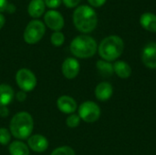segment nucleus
<instances>
[{
  "label": "nucleus",
  "instance_id": "nucleus-1",
  "mask_svg": "<svg viewBox=\"0 0 156 155\" xmlns=\"http://www.w3.org/2000/svg\"><path fill=\"white\" fill-rule=\"evenodd\" d=\"M34 129V120L27 111L17 112L13 116L9 124V132L17 140H27Z\"/></svg>",
  "mask_w": 156,
  "mask_h": 155
},
{
  "label": "nucleus",
  "instance_id": "nucleus-2",
  "mask_svg": "<svg viewBox=\"0 0 156 155\" xmlns=\"http://www.w3.org/2000/svg\"><path fill=\"white\" fill-rule=\"evenodd\" d=\"M73 23L80 32L90 33L96 28L98 16L91 6L85 5H80L73 13Z\"/></svg>",
  "mask_w": 156,
  "mask_h": 155
},
{
  "label": "nucleus",
  "instance_id": "nucleus-3",
  "mask_svg": "<svg viewBox=\"0 0 156 155\" xmlns=\"http://www.w3.org/2000/svg\"><path fill=\"white\" fill-rule=\"evenodd\" d=\"M69 49L77 58H89L95 55L98 49V45L93 37L88 35H80L71 41Z\"/></svg>",
  "mask_w": 156,
  "mask_h": 155
},
{
  "label": "nucleus",
  "instance_id": "nucleus-4",
  "mask_svg": "<svg viewBox=\"0 0 156 155\" xmlns=\"http://www.w3.org/2000/svg\"><path fill=\"white\" fill-rule=\"evenodd\" d=\"M123 40L118 36L105 37L99 46V54L103 60L112 61L117 59L123 52Z\"/></svg>",
  "mask_w": 156,
  "mask_h": 155
},
{
  "label": "nucleus",
  "instance_id": "nucleus-5",
  "mask_svg": "<svg viewBox=\"0 0 156 155\" xmlns=\"http://www.w3.org/2000/svg\"><path fill=\"white\" fill-rule=\"evenodd\" d=\"M46 32L45 25L38 19L31 20L26 26L24 31V40L27 44L34 45L39 42Z\"/></svg>",
  "mask_w": 156,
  "mask_h": 155
},
{
  "label": "nucleus",
  "instance_id": "nucleus-6",
  "mask_svg": "<svg viewBox=\"0 0 156 155\" xmlns=\"http://www.w3.org/2000/svg\"><path fill=\"white\" fill-rule=\"evenodd\" d=\"M79 116L80 120L88 123L97 122L101 116V108L93 101L87 100L80 104L79 107Z\"/></svg>",
  "mask_w": 156,
  "mask_h": 155
},
{
  "label": "nucleus",
  "instance_id": "nucleus-7",
  "mask_svg": "<svg viewBox=\"0 0 156 155\" xmlns=\"http://www.w3.org/2000/svg\"><path fill=\"white\" fill-rule=\"evenodd\" d=\"M16 81L19 89L25 92L34 90L37 83V77L28 69H20L16 74Z\"/></svg>",
  "mask_w": 156,
  "mask_h": 155
},
{
  "label": "nucleus",
  "instance_id": "nucleus-8",
  "mask_svg": "<svg viewBox=\"0 0 156 155\" xmlns=\"http://www.w3.org/2000/svg\"><path fill=\"white\" fill-rule=\"evenodd\" d=\"M44 21L48 27L56 31H60L64 26V18L62 15L56 10H49L44 16Z\"/></svg>",
  "mask_w": 156,
  "mask_h": 155
},
{
  "label": "nucleus",
  "instance_id": "nucleus-9",
  "mask_svg": "<svg viewBox=\"0 0 156 155\" xmlns=\"http://www.w3.org/2000/svg\"><path fill=\"white\" fill-rule=\"evenodd\" d=\"M61 70L63 76L66 79H75L79 75L80 70V62L74 58H68L63 61Z\"/></svg>",
  "mask_w": 156,
  "mask_h": 155
},
{
  "label": "nucleus",
  "instance_id": "nucleus-10",
  "mask_svg": "<svg viewBox=\"0 0 156 155\" xmlns=\"http://www.w3.org/2000/svg\"><path fill=\"white\" fill-rule=\"evenodd\" d=\"M143 63L149 69H156V43L150 42L143 49Z\"/></svg>",
  "mask_w": 156,
  "mask_h": 155
},
{
  "label": "nucleus",
  "instance_id": "nucleus-11",
  "mask_svg": "<svg viewBox=\"0 0 156 155\" xmlns=\"http://www.w3.org/2000/svg\"><path fill=\"white\" fill-rule=\"evenodd\" d=\"M48 145L49 143L48 139L41 134H34L27 139L28 148L36 153L45 152L48 148Z\"/></svg>",
  "mask_w": 156,
  "mask_h": 155
},
{
  "label": "nucleus",
  "instance_id": "nucleus-12",
  "mask_svg": "<svg viewBox=\"0 0 156 155\" xmlns=\"http://www.w3.org/2000/svg\"><path fill=\"white\" fill-rule=\"evenodd\" d=\"M57 107L65 114H73L78 108L76 100L68 95H62L57 100Z\"/></svg>",
  "mask_w": 156,
  "mask_h": 155
},
{
  "label": "nucleus",
  "instance_id": "nucleus-13",
  "mask_svg": "<svg viewBox=\"0 0 156 155\" xmlns=\"http://www.w3.org/2000/svg\"><path fill=\"white\" fill-rule=\"evenodd\" d=\"M113 88L109 82H101L95 88V96L101 101H106L112 98Z\"/></svg>",
  "mask_w": 156,
  "mask_h": 155
},
{
  "label": "nucleus",
  "instance_id": "nucleus-14",
  "mask_svg": "<svg viewBox=\"0 0 156 155\" xmlns=\"http://www.w3.org/2000/svg\"><path fill=\"white\" fill-rule=\"evenodd\" d=\"M13 88L7 84H0V107H7L14 100Z\"/></svg>",
  "mask_w": 156,
  "mask_h": 155
},
{
  "label": "nucleus",
  "instance_id": "nucleus-15",
  "mask_svg": "<svg viewBox=\"0 0 156 155\" xmlns=\"http://www.w3.org/2000/svg\"><path fill=\"white\" fill-rule=\"evenodd\" d=\"M46 5L44 0H31L27 6L28 15L33 18L40 17L45 12Z\"/></svg>",
  "mask_w": 156,
  "mask_h": 155
},
{
  "label": "nucleus",
  "instance_id": "nucleus-16",
  "mask_svg": "<svg viewBox=\"0 0 156 155\" xmlns=\"http://www.w3.org/2000/svg\"><path fill=\"white\" fill-rule=\"evenodd\" d=\"M140 24L145 30L156 32V15L150 12L144 13L140 17Z\"/></svg>",
  "mask_w": 156,
  "mask_h": 155
},
{
  "label": "nucleus",
  "instance_id": "nucleus-17",
  "mask_svg": "<svg viewBox=\"0 0 156 155\" xmlns=\"http://www.w3.org/2000/svg\"><path fill=\"white\" fill-rule=\"evenodd\" d=\"M10 155H29L28 146L21 141H14L8 146Z\"/></svg>",
  "mask_w": 156,
  "mask_h": 155
},
{
  "label": "nucleus",
  "instance_id": "nucleus-18",
  "mask_svg": "<svg viewBox=\"0 0 156 155\" xmlns=\"http://www.w3.org/2000/svg\"><path fill=\"white\" fill-rule=\"evenodd\" d=\"M113 70L115 74L121 79H127L132 75V69L125 61H116L113 65Z\"/></svg>",
  "mask_w": 156,
  "mask_h": 155
},
{
  "label": "nucleus",
  "instance_id": "nucleus-19",
  "mask_svg": "<svg viewBox=\"0 0 156 155\" xmlns=\"http://www.w3.org/2000/svg\"><path fill=\"white\" fill-rule=\"evenodd\" d=\"M96 67L98 71L102 77H111L114 70H113V65H112L109 61L106 60H98L96 63Z\"/></svg>",
  "mask_w": 156,
  "mask_h": 155
},
{
  "label": "nucleus",
  "instance_id": "nucleus-20",
  "mask_svg": "<svg viewBox=\"0 0 156 155\" xmlns=\"http://www.w3.org/2000/svg\"><path fill=\"white\" fill-rule=\"evenodd\" d=\"M50 41L53 46L55 47H60L64 44L65 42V36L62 32L60 31H56L54 32L51 37H50Z\"/></svg>",
  "mask_w": 156,
  "mask_h": 155
},
{
  "label": "nucleus",
  "instance_id": "nucleus-21",
  "mask_svg": "<svg viewBox=\"0 0 156 155\" xmlns=\"http://www.w3.org/2000/svg\"><path fill=\"white\" fill-rule=\"evenodd\" d=\"M50 155H75V151L69 146H60L56 148Z\"/></svg>",
  "mask_w": 156,
  "mask_h": 155
},
{
  "label": "nucleus",
  "instance_id": "nucleus-22",
  "mask_svg": "<svg viewBox=\"0 0 156 155\" xmlns=\"http://www.w3.org/2000/svg\"><path fill=\"white\" fill-rule=\"evenodd\" d=\"M11 141V133L6 128H0V144L7 145Z\"/></svg>",
  "mask_w": 156,
  "mask_h": 155
},
{
  "label": "nucleus",
  "instance_id": "nucleus-23",
  "mask_svg": "<svg viewBox=\"0 0 156 155\" xmlns=\"http://www.w3.org/2000/svg\"><path fill=\"white\" fill-rule=\"evenodd\" d=\"M80 118L77 114H70L67 119H66V124L69 128H76L80 125Z\"/></svg>",
  "mask_w": 156,
  "mask_h": 155
},
{
  "label": "nucleus",
  "instance_id": "nucleus-24",
  "mask_svg": "<svg viewBox=\"0 0 156 155\" xmlns=\"http://www.w3.org/2000/svg\"><path fill=\"white\" fill-rule=\"evenodd\" d=\"M44 2L46 6L49 8H57L61 5L62 0H45Z\"/></svg>",
  "mask_w": 156,
  "mask_h": 155
},
{
  "label": "nucleus",
  "instance_id": "nucleus-25",
  "mask_svg": "<svg viewBox=\"0 0 156 155\" xmlns=\"http://www.w3.org/2000/svg\"><path fill=\"white\" fill-rule=\"evenodd\" d=\"M62 2L67 7L73 8V7H76L80 4V0H62Z\"/></svg>",
  "mask_w": 156,
  "mask_h": 155
},
{
  "label": "nucleus",
  "instance_id": "nucleus-26",
  "mask_svg": "<svg viewBox=\"0 0 156 155\" xmlns=\"http://www.w3.org/2000/svg\"><path fill=\"white\" fill-rule=\"evenodd\" d=\"M107 0H88L89 4L93 6V7H100V6H102L105 3H106Z\"/></svg>",
  "mask_w": 156,
  "mask_h": 155
},
{
  "label": "nucleus",
  "instance_id": "nucleus-27",
  "mask_svg": "<svg viewBox=\"0 0 156 155\" xmlns=\"http://www.w3.org/2000/svg\"><path fill=\"white\" fill-rule=\"evenodd\" d=\"M16 99L18 101H20V102L25 101V100L27 99V94H26V92L23 91V90L18 91V92L16 94Z\"/></svg>",
  "mask_w": 156,
  "mask_h": 155
},
{
  "label": "nucleus",
  "instance_id": "nucleus-28",
  "mask_svg": "<svg viewBox=\"0 0 156 155\" xmlns=\"http://www.w3.org/2000/svg\"><path fill=\"white\" fill-rule=\"evenodd\" d=\"M9 115V111L7 107H0V116L2 118H5Z\"/></svg>",
  "mask_w": 156,
  "mask_h": 155
},
{
  "label": "nucleus",
  "instance_id": "nucleus-29",
  "mask_svg": "<svg viewBox=\"0 0 156 155\" xmlns=\"http://www.w3.org/2000/svg\"><path fill=\"white\" fill-rule=\"evenodd\" d=\"M8 5L7 0H0V13L6 10V7Z\"/></svg>",
  "mask_w": 156,
  "mask_h": 155
},
{
  "label": "nucleus",
  "instance_id": "nucleus-30",
  "mask_svg": "<svg viewBox=\"0 0 156 155\" xmlns=\"http://www.w3.org/2000/svg\"><path fill=\"white\" fill-rule=\"evenodd\" d=\"M5 11H7L8 13L12 14V13H14V12L16 11V6H15L13 4H8V5H7V7H6V10H5Z\"/></svg>",
  "mask_w": 156,
  "mask_h": 155
},
{
  "label": "nucleus",
  "instance_id": "nucleus-31",
  "mask_svg": "<svg viewBox=\"0 0 156 155\" xmlns=\"http://www.w3.org/2000/svg\"><path fill=\"white\" fill-rule=\"evenodd\" d=\"M5 23V18L4 16V15H2L0 13V29H2V27L4 26Z\"/></svg>",
  "mask_w": 156,
  "mask_h": 155
}]
</instances>
